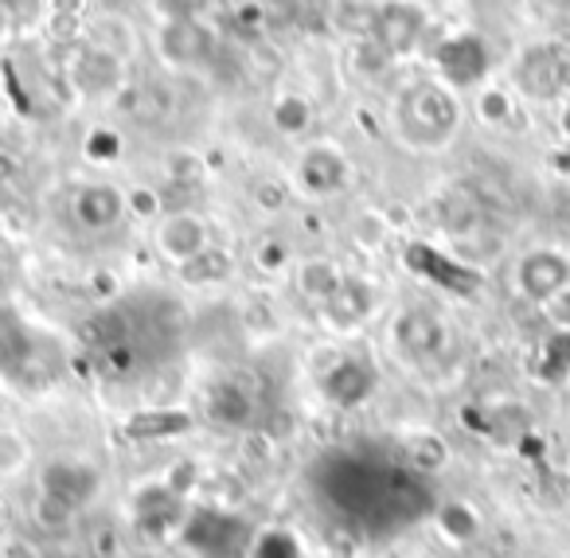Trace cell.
I'll list each match as a JSON object with an SVG mask.
<instances>
[{
    "mask_svg": "<svg viewBox=\"0 0 570 558\" xmlns=\"http://www.w3.org/2000/svg\"><path fill=\"white\" fill-rule=\"evenodd\" d=\"M461 98L442 79H419L403 87L391 106V129L414 153H442L461 129Z\"/></svg>",
    "mask_w": 570,
    "mask_h": 558,
    "instance_id": "6da1fadb",
    "label": "cell"
},
{
    "mask_svg": "<svg viewBox=\"0 0 570 558\" xmlns=\"http://www.w3.org/2000/svg\"><path fill=\"white\" fill-rule=\"evenodd\" d=\"M289 184L302 199H333L352 184V160L341 145L333 141H309L297 153L289 168Z\"/></svg>",
    "mask_w": 570,
    "mask_h": 558,
    "instance_id": "7a4b0ae2",
    "label": "cell"
},
{
    "mask_svg": "<svg viewBox=\"0 0 570 558\" xmlns=\"http://www.w3.org/2000/svg\"><path fill=\"white\" fill-rule=\"evenodd\" d=\"M387 344L399 360L414 363V368H419V363H434L438 355H445V347H450V324H445L442 313H434V309L406 305V309H399L395 321H391Z\"/></svg>",
    "mask_w": 570,
    "mask_h": 558,
    "instance_id": "3957f363",
    "label": "cell"
},
{
    "mask_svg": "<svg viewBox=\"0 0 570 558\" xmlns=\"http://www.w3.org/2000/svg\"><path fill=\"white\" fill-rule=\"evenodd\" d=\"M153 246L165 262H173L176 270H184L188 262H196L199 254H207L215 246L212 223L199 212H165L153 223Z\"/></svg>",
    "mask_w": 570,
    "mask_h": 558,
    "instance_id": "277c9868",
    "label": "cell"
},
{
    "mask_svg": "<svg viewBox=\"0 0 570 558\" xmlns=\"http://www.w3.org/2000/svg\"><path fill=\"white\" fill-rule=\"evenodd\" d=\"M95 492H98V472L82 461H71V457L40 477V508L56 511L59 523L79 516V511H87Z\"/></svg>",
    "mask_w": 570,
    "mask_h": 558,
    "instance_id": "5b68a950",
    "label": "cell"
},
{
    "mask_svg": "<svg viewBox=\"0 0 570 558\" xmlns=\"http://www.w3.org/2000/svg\"><path fill=\"white\" fill-rule=\"evenodd\" d=\"M512 285L523 301H531L539 309L562 285H570V254L559 251V246H535V251L520 254V262L512 270Z\"/></svg>",
    "mask_w": 570,
    "mask_h": 558,
    "instance_id": "8992f818",
    "label": "cell"
},
{
    "mask_svg": "<svg viewBox=\"0 0 570 558\" xmlns=\"http://www.w3.org/2000/svg\"><path fill=\"white\" fill-rule=\"evenodd\" d=\"M426 25H430V17L419 0H383L380 12H375L372 40L380 43L391 59H403L422 43Z\"/></svg>",
    "mask_w": 570,
    "mask_h": 558,
    "instance_id": "52a82bcc",
    "label": "cell"
},
{
    "mask_svg": "<svg viewBox=\"0 0 570 558\" xmlns=\"http://www.w3.org/2000/svg\"><path fill=\"white\" fill-rule=\"evenodd\" d=\"M129 215V196L126 188L106 180H87L71 192V219L75 227L90 231V235H106Z\"/></svg>",
    "mask_w": 570,
    "mask_h": 558,
    "instance_id": "ba28073f",
    "label": "cell"
},
{
    "mask_svg": "<svg viewBox=\"0 0 570 558\" xmlns=\"http://www.w3.org/2000/svg\"><path fill=\"white\" fill-rule=\"evenodd\" d=\"M375 309H380V290H375L367 277L348 274L341 290L333 293V301H325V305L317 309V316L328 332L352 336V332H360L367 321H372Z\"/></svg>",
    "mask_w": 570,
    "mask_h": 558,
    "instance_id": "9c48e42d",
    "label": "cell"
},
{
    "mask_svg": "<svg viewBox=\"0 0 570 558\" xmlns=\"http://www.w3.org/2000/svg\"><path fill=\"white\" fill-rule=\"evenodd\" d=\"M438 75H442L445 87H481L484 75H489V48H484L481 36L461 32L450 36V40L438 43L434 51Z\"/></svg>",
    "mask_w": 570,
    "mask_h": 558,
    "instance_id": "30bf717a",
    "label": "cell"
},
{
    "mask_svg": "<svg viewBox=\"0 0 570 558\" xmlns=\"http://www.w3.org/2000/svg\"><path fill=\"white\" fill-rule=\"evenodd\" d=\"M430 523H434L438 539H442L445 547H453V550L476 547V542H481V535H484L481 511H476L469 500H461V496H450V500L438 503Z\"/></svg>",
    "mask_w": 570,
    "mask_h": 558,
    "instance_id": "8fae6325",
    "label": "cell"
},
{
    "mask_svg": "<svg viewBox=\"0 0 570 558\" xmlns=\"http://www.w3.org/2000/svg\"><path fill=\"white\" fill-rule=\"evenodd\" d=\"M515 82L535 98H554L562 90V82H567V63H562V56L551 43H539V48L523 51Z\"/></svg>",
    "mask_w": 570,
    "mask_h": 558,
    "instance_id": "7c38bea8",
    "label": "cell"
},
{
    "mask_svg": "<svg viewBox=\"0 0 570 558\" xmlns=\"http://www.w3.org/2000/svg\"><path fill=\"white\" fill-rule=\"evenodd\" d=\"M344 266L336 258H325V254H313V258L294 262V290L309 301L313 309H321L325 301H333V293L344 285Z\"/></svg>",
    "mask_w": 570,
    "mask_h": 558,
    "instance_id": "4fadbf2b",
    "label": "cell"
},
{
    "mask_svg": "<svg viewBox=\"0 0 570 558\" xmlns=\"http://www.w3.org/2000/svg\"><path fill=\"white\" fill-rule=\"evenodd\" d=\"M121 67H126L121 59L87 48V51H79V59L71 63V82L82 90V95L106 98V95H114V90L121 87Z\"/></svg>",
    "mask_w": 570,
    "mask_h": 558,
    "instance_id": "5bb4252c",
    "label": "cell"
},
{
    "mask_svg": "<svg viewBox=\"0 0 570 558\" xmlns=\"http://www.w3.org/2000/svg\"><path fill=\"white\" fill-rule=\"evenodd\" d=\"M157 51L173 67H196L207 56V32L191 20H168L157 36Z\"/></svg>",
    "mask_w": 570,
    "mask_h": 558,
    "instance_id": "9a60e30c",
    "label": "cell"
},
{
    "mask_svg": "<svg viewBox=\"0 0 570 558\" xmlns=\"http://www.w3.org/2000/svg\"><path fill=\"white\" fill-rule=\"evenodd\" d=\"M254 410V394L246 386L243 375H227L212 386V399H207V414L219 425H246Z\"/></svg>",
    "mask_w": 570,
    "mask_h": 558,
    "instance_id": "2e32d148",
    "label": "cell"
},
{
    "mask_svg": "<svg viewBox=\"0 0 570 558\" xmlns=\"http://www.w3.org/2000/svg\"><path fill=\"white\" fill-rule=\"evenodd\" d=\"M313 121H317V106H313V98H305L302 90H282V95L269 102V126L282 137H289V141L309 134Z\"/></svg>",
    "mask_w": 570,
    "mask_h": 558,
    "instance_id": "e0dca14e",
    "label": "cell"
},
{
    "mask_svg": "<svg viewBox=\"0 0 570 558\" xmlns=\"http://www.w3.org/2000/svg\"><path fill=\"white\" fill-rule=\"evenodd\" d=\"M36 469V441L20 425H0V484L28 480Z\"/></svg>",
    "mask_w": 570,
    "mask_h": 558,
    "instance_id": "ac0fdd59",
    "label": "cell"
},
{
    "mask_svg": "<svg viewBox=\"0 0 570 558\" xmlns=\"http://www.w3.org/2000/svg\"><path fill=\"white\" fill-rule=\"evenodd\" d=\"M473 114L481 118V126L504 129L515 118V95L508 87H476Z\"/></svg>",
    "mask_w": 570,
    "mask_h": 558,
    "instance_id": "d6986e66",
    "label": "cell"
},
{
    "mask_svg": "<svg viewBox=\"0 0 570 558\" xmlns=\"http://www.w3.org/2000/svg\"><path fill=\"white\" fill-rule=\"evenodd\" d=\"M230 274H235V258H230V251H223V246H212V251L199 254L196 262H188V266L180 270V277H184L188 285L227 282Z\"/></svg>",
    "mask_w": 570,
    "mask_h": 558,
    "instance_id": "ffe728a7",
    "label": "cell"
},
{
    "mask_svg": "<svg viewBox=\"0 0 570 558\" xmlns=\"http://www.w3.org/2000/svg\"><path fill=\"white\" fill-rule=\"evenodd\" d=\"M539 375L547 383H562L570 375V332H551L539 347Z\"/></svg>",
    "mask_w": 570,
    "mask_h": 558,
    "instance_id": "44dd1931",
    "label": "cell"
},
{
    "mask_svg": "<svg viewBox=\"0 0 570 558\" xmlns=\"http://www.w3.org/2000/svg\"><path fill=\"white\" fill-rule=\"evenodd\" d=\"M406 461L419 472H438L450 461V449H445V441L434 438V433H419V438L406 441Z\"/></svg>",
    "mask_w": 570,
    "mask_h": 558,
    "instance_id": "7402d4cb",
    "label": "cell"
},
{
    "mask_svg": "<svg viewBox=\"0 0 570 558\" xmlns=\"http://www.w3.org/2000/svg\"><path fill=\"white\" fill-rule=\"evenodd\" d=\"M250 262H254V270H258V274H282V270L294 266V254H289V243H285V238L266 235V238H258V243H254Z\"/></svg>",
    "mask_w": 570,
    "mask_h": 558,
    "instance_id": "603a6c76",
    "label": "cell"
},
{
    "mask_svg": "<svg viewBox=\"0 0 570 558\" xmlns=\"http://www.w3.org/2000/svg\"><path fill=\"white\" fill-rule=\"evenodd\" d=\"M539 316L551 332H570V285H562L554 297H547L539 305Z\"/></svg>",
    "mask_w": 570,
    "mask_h": 558,
    "instance_id": "cb8c5ba5",
    "label": "cell"
},
{
    "mask_svg": "<svg viewBox=\"0 0 570 558\" xmlns=\"http://www.w3.org/2000/svg\"><path fill=\"white\" fill-rule=\"evenodd\" d=\"M118 149H121V141L110 134V129H98V134L87 137V157L98 160V165H110V160L118 157Z\"/></svg>",
    "mask_w": 570,
    "mask_h": 558,
    "instance_id": "d4e9b609",
    "label": "cell"
},
{
    "mask_svg": "<svg viewBox=\"0 0 570 558\" xmlns=\"http://www.w3.org/2000/svg\"><path fill=\"white\" fill-rule=\"evenodd\" d=\"M129 215H141V219H160V199L149 188H129Z\"/></svg>",
    "mask_w": 570,
    "mask_h": 558,
    "instance_id": "484cf974",
    "label": "cell"
},
{
    "mask_svg": "<svg viewBox=\"0 0 570 558\" xmlns=\"http://www.w3.org/2000/svg\"><path fill=\"white\" fill-rule=\"evenodd\" d=\"M551 173L559 176L562 184H570V145H567V149H554L551 153Z\"/></svg>",
    "mask_w": 570,
    "mask_h": 558,
    "instance_id": "4316f807",
    "label": "cell"
},
{
    "mask_svg": "<svg viewBox=\"0 0 570 558\" xmlns=\"http://www.w3.org/2000/svg\"><path fill=\"white\" fill-rule=\"evenodd\" d=\"M87 9V0H56V12L63 17V12H82Z\"/></svg>",
    "mask_w": 570,
    "mask_h": 558,
    "instance_id": "83f0119b",
    "label": "cell"
},
{
    "mask_svg": "<svg viewBox=\"0 0 570 558\" xmlns=\"http://www.w3.org/2000/svg\"><path fill=\"white\" fill-rule=\"evenodd\" d=\"M559 129H562V137H567V145H570V98L562 102V110H559Z\"/></svg>",
    "mask_w": 570,
    "mask_h": 558,
    "instance_id": "f1b7e54d",
    "label": "cell"
},
{
    "mask_svg": "<svg viewBox=\"0 0 570 558\" xmlns=\"http://www.w3.org/2000/svg\"><path fill=\"white\" fill-rule=\"evenodd\" d=\"M567 477H570V453H567Z\"/></svg>",
    "mask_w": 570,
    "mask_h": 558,
    "instance_id": "f546056e",
    "label": "cell"
}]
</instances>
